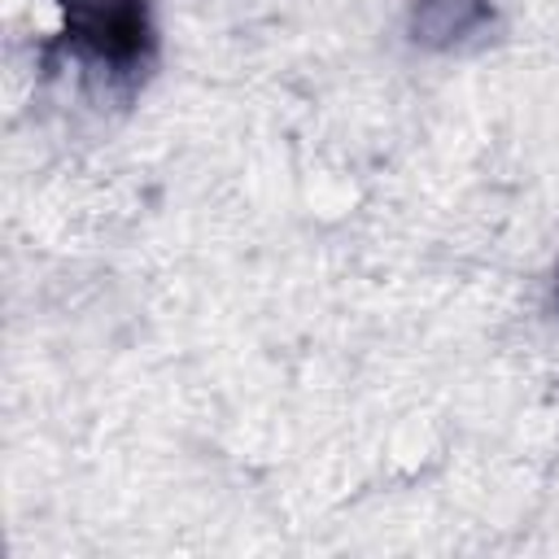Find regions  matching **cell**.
Masks as SVG:
<instances>
[{
    "mask_svg": "<svg viewBox=\"0 0 559 559\" xmlns=\"http://www.w3.org/2000/svg\"><path fill=\"white\" fill-rule=\"evenodd\" d=\"M411 39L432 52H463L498 26L493 0H411Z\"/></svg>",
    "mask_w": 559,
    "mask_h": 559,
    "instance_id": "7a4b0ae2",
    "label": "cell"
},
{
    "mask_svg": "<svg viewBox=\"0 0 559 559\" xmlns=\"http://www.w3.org/2000/svg\"><path fill=\"white\" fill-rule=\"evenodd\" d=\"M57 35L52 48L105 79L109 87L131 92L148 79L157 61V17L153 0H52Z\"/></svg>",
    "mask_w": 559,
    "mask_h": 559,
    "instance_id": "6da1fadb",
    "label": "cell"
},
{
    "mask_svg": "<svg viewBox=\"0 0 559 559\" xmlns=\"http://www.w3.org/2000/svg\"><path fill=\"white\" fill-rule=\"evenodd\" d=\"M555 301H559V271H555Z\"/></svg>",
    "mask_w": 559,
    "mask_h": 559,
    "instance_id": "3957f363",
    "label": "cell"
}]
</instances>
